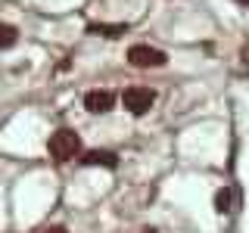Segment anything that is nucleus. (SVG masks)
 <instances>
[{
	"mask_svg": "<svg viewBox=\"0 0 249 233\" xmlns=\"http://www.w3.org/2000/svg\"><path fill=\"white\" fill-rule=\"evenodd\" d=\"M47 150H50V155L56 162H69V159H75V155L81 152V137H78L75 131L62 128V131H56V134H50Z\"/></svg>",
	"mask_w": 249,
	"mask_h": 233,
	"instance_id": "nucleus-1",
	"label": "nucleus"
},
{
	"mask_svg": "<svg viewBox=\"0 0 249 233\" xmlns=\"http://www.w3.org/2000/svg\"><path fill=\"white\" fill-rule=\"evenodd\" d=\"M122 103L124 109H128L131 115H143V112H150L153 103H156V93L150 87H128L122 93Z\"/></svg>",
	"mask_w": 249,
	"mask_h": 233,
	"instance_id": "nucleus-2",
	"label": "nucleus"
},
{
	"mask_svg": "<svg viewBox=\"0 0 249 233\" xmlns=\"http://www.w3.org/2000/svg\"><path fill=\"white\" fill-rule=\"evenodd\" d=\"M128 62L137 68H159V66H165V53L156 50V47H146V44H134L128 50Z\"/></svg>",
	"mask_w": 249,
	"mask_h": 233,
	"instance_id": "nucleus-3",
	"label": "nucleus"
},
{
	"mask_svg": "<svg viewBox=\"0 0 249 233\" xmlns=\"http://www.w3.org/2000/svg\"><path fill=\"white\" fill-rule=\"evenodd\" d=\"M112 103H115V97H112L109 90H90L88 97H84V109H88V112H93V115L109 112V109H112Z\"/></svg>",
	"mask_w": 249,
	"mask_h": 233,
	"instance_id": "nucleus-4",
	"label": "nucleus"
},
{
	"mask_svg": "<svg viewBox=\"0 0 249 233\" xmlns=\"http://www.w3.org/2000/svg\"><path fill=\"white\" fill-rule=\"evenodd\" d=\"M84 165H103V168H115L119 165V155L115 152H109V150H90V152H84Z\"/></svg>",
	"mask_w": 249,
	"mask_h": 233,
	"instance_id": "nucleus-5",
	"label": "nucleus"
},
{
	"mask_svg": "<svg viewBox=\"0 0 249 233\" xmlns=\"http://www.w3.org/2000/svg\"><path fill=\"white\" fill-rule=\"evenodd\" d=\"M88 31L90 34H103V37H119V34L128 31V25H90Z\"/></svg>",
	"mask_w": 249,
	"mask_h": 233,
	"instance_id": "nucleus-6",
	"label": "nucleus"
},
{
	"mask_svg": "<svg viewBox=\"0 0 249 233\" xmlns=\"http://www.w3.org/2000/svg\"><path fill=\"white\" fill-rule=\"evenodd\" d=\"M16 37H19V31H16L13 25H3V22H0V50L13 47V44H16Z\"/></svg>",
	"mask_w": 249,
	"mask_h": 233,
	"instance_id": "nucleus-7",
	"label": "nucleus"
},
{
	"mask_svg": "<svg viewBox=\"0 0 249 233\" xmlns=\"http://www.w3.org/2000/svg\"><path fill=\"white\" fill-rule=\"evenodd\" d=\"M215 208L218 212H231V190H218L215 193Z\"/></svg>",
	"mask_w": 249,
	"mask_h": 233,
	"instance_id": "nucleus-8",
	"label": "nucleus"
},
{
	"mask_svg": "<svg viewBox=\"0 0 249 233\" xmlns=\"http://www.w3.org/2000/svg\"><path fill=\"white\" fill-rule=\"evenodd\" d=\"M44 233H69V230H66V227H47Z\"/></svg>",
	"mask_w": 249,
	"mask_h": 233,
	"instance_id": "nucleus-9",
	"label": "nucleus"
},
{
	"mask_svg": "<svg viewBox=\"0 0 249 233\" xmlns=\"http://www.w3.org/2000/svg\"><path fill=\"white\" fill-rule=\"evenodd\" d=\"M143 233H156V230H143Z\"/></svg>",
	"mask_w": 249,
	"mask_h": 233,
	"instance_id": "nucleus-10",
	"label": "nucleus"
}]
</instances>
